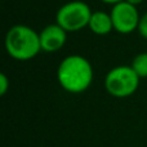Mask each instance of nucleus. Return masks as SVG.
<instances>
[{
	"label": "nucleus",
	"mask_w": 147,
	"mask_h": 147,
	"mask_svg": "<svg viewBox=\"0 0 147 147\" xmlns=\"http://www.w3.org/2000/svg\"><path fill=\"white\" fill-rule=\"evenodd\" d=\"M40 36V45L41 51L45 53H54L58 52L65 45L67 39V32L58 25H48L39 32Z\"/></svg>",
	"instance_id": "obj_6"
},
{
	"label": "nucleus",
	"mask_w": 147,
	"mask_h": 147,
	"mask_svg": "<svg viewBox=\"0 0 147 147\" xmlns=\"http://www.w3.org/2000/svg\"><path fill=\"white\" fill-rule=\"evenodd\" d=\"M57 79L62 88L69 93H83L93 81V67L83 56H67L57 69Z\"/></svg>",
	"instance_id": "obj_1"
},
{
	"label": "nucleus",
	"mask_w": 147,
	"mask_h": 147,
	"mask_svg": "<svg viewBox=\"0 0 147 147\" xmlns=\"http://www.w3.org/2000/svg\"><path fill=\"white\" fill-rule=\"evenodd\" d=\"M88 27L90 28V31L96 35H107L114 30V23H112V18L111 14L105 12H93L92 17L89 20V25Z\"/></svg>",
	"instance_id": "obj_7"
},
{
	"label": "nucleus",
	"mask_w": 147,
	"mask_h": 147,
	"mask_svg": "<svg viewBox=\"0 0 147 147\" xmlns=\"http://www.w3.org/2000/svg\"><path fill=\"white\" fill-rule=\"evenodd\" d=\"M138 32L142 38H145L147 40V12L141 17L140 25H138Z\"/></svg>",
	"instance_id": "obj_9"
},
{
	"label": "nucleus",
	"mask_w": 147,
	"mask_h": 147,
	"mask_svg": "<svg viewBox=\"0 0 147 147\" xmlns=\"http://www.w3.org/2000/svg\"><path fill=\"white\" fill-rule=\"evenodd\" d=\"M140 85V76L132 66H116L111 69L105 79L109 94L116 98H125L136 93Z\"/></svg>",
	"instance_id": "obj_3"
},
{
	"label": "nucleus",
	"mask_w": 147,
	"mask_h": 147,
	"mask_svg": "<svg viewBox=\"0 0 147 147\" xmlns=\"http://www.w3.org/2000/svg\"><path fill=\"white\" fill-rule=\"evenodd\" d=\"M110 14L114 23V30L116 32L128 35V34H132L134 30H138L141 17L134 5L127 1L117 3L112 7Z\"/></svg>",
	"instance_id": "obj_5"
},
{
	"label": "nucleus",
	"mask_w": 147,
	"mask_h": 147,
	"mask_svg": "<svg viewBox=\"0 0 147 147\" xmlns=\"http://www.w3.org/2000/svg\"><path fill=\"white\" fill-rule=\"evenodd\" d=\"M9 88V80H8L5 74H0V94L4 96Z\"/></svg>",
	"instance_id": "obj_10"
},
{
	"label": "nucleus",
	"mask_w": 147,
	"mask_h": 147,
	"mask_svg": "<svg viewBox=\"0 0 147 147\" xmlns=\"http://www.w3.org/2000/svg\"><path fill=\"white\" fill-rule=\"evenodd\" d=\"M101 1L106 3V4H111V5H115V4H117V3H121V1H124V0H101Z\"/></svg>",
	"instance_id": "obj_11"
},
{
	"label": "nucleus",
	"mask_w": 147,
	"mask_h": 147,
	"mask_svg": "<svg viewBox=\"0 0 147 147\" xmlns=\"http://www.w3.org/2000/svg\"><path fill=\"white\" fill-rule=\"evenodd\" d=\"M5 51L17 61H28L41 52L40 36L26 25H16L5 35Z\"/></svg>",
	"instance_id": "obj_2"
},
{
	"label": "nucleus",
	"mask_w": 147,
	"mask_h": 147,
	"mask_svg": "<svg viewBox=\"0 0 147 147\" xmlns=\"http://www.w3.org/2000/svg\"><path fill=\"white\" fill-rule=\"evenodd\" d=\"M89 5L80 0L66 3L58 9L56 14V23H58L66 32H76L88 27L92 17Z\"/></svg>",
	"instance_id": "obj_4"
},
{
	"label": "nucleus",
	"mask_w": 147,
	"mask_h": 147,
	"mask_svg": "<svg viewBox=\"0 0 147 147\" xmlns=\"http://www.w3.org/2000/svg\"><path fill=\"white\" fill-rule=\"evenodd\" d=\"M132 69L140 76V79L147 78V53H140L133 58Z\"/></svg>",
	"instance_id": "obj_8"
},
{
	"label": "nucleus",
	"mask_w": 147,
	"mask_h": 147,
	"mask_svg": "<svg viewBox=\"0 0 147 147\" xmlns=\"http://www.w3.org/2000/svg\"><path fill=\"white\" fill-rule=\"evenodd\" d=\"M124 1L129 3V4L134 5V7H137V5H138V4H141V3H142V1H143V0H124Z\"/></svg>",
	"instance_id": "obj_12"
}]
</instances>
